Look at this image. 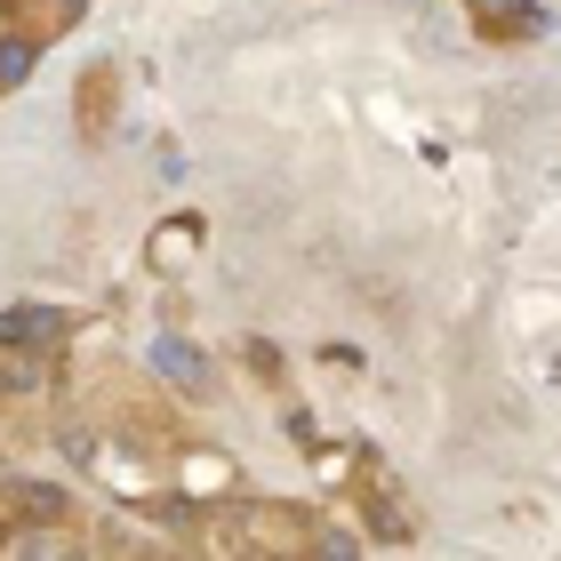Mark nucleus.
Wrapping results in <instances>:
<instances>
[{
  "instance_id": "3",
  "label": "nucleus",
  "mask_w": 561,
  "mask_h": 561,
  "mask_svg": "<svg viewBox=\"0 0 561 561\" xmlns=\"http://www.w3.org/2000/svg\"><path fill=\"white\" fill-rule=\"evenodd\" d=\"M113 105H121V81H113V65H89V72H81V137H89V145L113 129Z\"/></svg>"
},
{
  "instance_id": "5",
  "label": "nucleus",
  "mask_w": 561,
  "mask_h": 561,
  "mask_svg": "<svg viewBox=\"0 0 561 561\" xmlns=\"http://www.w3.org/2000/svg\"><path fill=\"white\" fill-rule=\"evenodd\" d=\"M193 249H201V217H176V225H161V233H152V265H185L193 257Z\"/></svg>"
},
{
  "instance_id": "1",
  "label": "nucleus",
  "mask_w": 561,
  "mask_h": 561,
  "mask_svg": "<svg viewBox=\"0 0 561 561\" xmlns=\"http://www.w3.org/2000/svg\"><path fill=\"white\" fill-rule=\"evenodd\" d=\"M321 457V473L329 481H345V497H353V514H362L377 538L386 546H410L417 538V522H410V505H401V490L386 481V466H377V457L362 449V457H337V449H313Z\"/></svg>"
},
{
  "instance_id": "2",
  "label": "nucleus",
  "mask_w": 561,
  "mask_h": 561,
  "mask_svg": "<svg viewBox=\"0 0 561 561\" xmlns=\"http://www.w3.org/2000/svg\"><path fill=\"white\" fill-rule=\"evenodd\" d=\"M473 33L481 41H538L546 33V9H529V0H473Z\"/></svg>"
},
{
  "instance_id": "6",
  "label": "nucleus",
  "mask_w": 561,
  "mask_h": 561,
  "mask_svg": "<svg viewBox=\"0 0 561 561\" xmlns=\"http://www.w3.org/2000/svg\"><path fill=\"white\" fill-rule=\"evenodd\" d=\"M241 362H249V369H257V377H265V386H280V377H289V362H280V353H273V345H241Z\"/></svg>"
},
{
  "instance_id": "4",
  "label": "nucleus",
  "mask_w": 561,
  "mask_h": 561,
  "mask_svg": "<svg viewBox=\"0 0 561 561\" xmlns=\"http://www.w3.org/2000/svg\"><path fill=\"white\" fill-rule=\"evenodd\" d=\"M161 369H176V377H185V386H176L185 401H217V362H201L193 345H161Z\"/></svg>"
}]
</instances>
